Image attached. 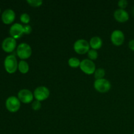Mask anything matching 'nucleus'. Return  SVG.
Instances as JSON below:
<instances>
[{"label":"nucleus","instance_id":"a878e982","mask_svg":"<svg viewBox=\"0 0 134 134\" xmlns=\"http://www.w3.org/2000/svg\"><path fill=\"white\" fill-rule=\"evenodd\" d=\"M1 9H0V13H1Z\"/></svg>","mask_w":134,"mask_h":134},{"label":"nucleus","instance_id":"39448f33","mask_svg":"<svg viewBox=\"0 0 134 134\" xmlns=\"http://www.w3.org/2000/svg\"><path fill=\"white\" fill-rule=\"evenodd\" d=\"M20 101L16 96H10L6 99L5 107L6 109L10 113H16L18 111L20 108Z\"/></svg>","mask_w":134,"mask_h":134},{"label":"nucleus","instance_id":"aec40b11","mask_svg":"<svg viewBox=\"0 0 134 134\" xmlns=\"http://www.w3.org/2000/svg\"><path fill=\"white\" fill-rule=\"evenodd\" d=\"M20 20L22 23L25 24V25H27L30 22V16L27 13H22L20 16Z\"/></svg>","mask_w":134,"mask_h":134},{"label":"nucleus","instance_id":"6ab92c4d","mask_svg":"<svg viewBox=\"0 0 134 134\" xmlns=\"http://www.w3.org/2000/svg\"><path fill=\"white\" fill-rule=\"evenodd\" d=\"M26 2L33 7H39L43 5V3L42 0H27Z\"/></svg>","mask_w":134,"mask_h":134},{"label":"nucleus","instance_id":"f03ea898","mask_svg":"<svg viewBox=\"0 0 134 134\" xmlns=\"http://www.w3.org/2000/svg\"><path fill=\"white\" fill-rule=\"evenodd\" d=\"M18 62L15 56L10 54L5 58L4 60V67L5 71L9 74L14 73L18 69Z\"/></svg>","mask_w":134,"mask_h":134},{"label":"nucleus","instance_id":"ddd939ff","mask_svg":"<svg viewBox=\"0 0 134 134\" xmlns=\"http://www.w3.org/2000/svg\"><path fill=\"white\" fill-rule=\"evenodd\" d=\"M114 18L120 23H124L128 21L130 18L129 13L125 9H118L114 12Z\"/></svg>","mask_w":134,"mask_h":134},{"label":"nucleus","instance_id":"20e7f679","mask_svg":"<svg viewBox=\"0 0 134 134\" xmlns=\"http://www.w3.org/2000/svg\"><path fill=\"white\" fill-rule=\"evenodd\" d=\"M94 87L96 91L99 93H106L111 88V84L106 79L95 80L94 82Z\"/></svg>","mask_w":134,"mask_h":134},{"label":"nucleus","instance_id":"dca6fc26","mask_svg":"<svg viewBox=\"0 0 134 134\" xmlns=\"http://www.w3.org/2000/svg\"><path fill=\"white\" fill-rule=\"evenodd\" d=\"M81 62L79 59L76 57H71L68 60V65L72 68H77L80 67Z\"/></svg>","mask_w":134,"mask_h":134},{"label":"nucleus","instance_id":"412c9836","mask_svg":"<svg viewBox=\"0 0 134 134\" xmlns=\"http://www.w3.org/2000/svg\"><path fill=\"white\" fill-rule=\"evenodd\" d=\"M31 108L35 111L40 110V109L41 108V102L37 100L34 101L31 103Z\"/></svg>","mask_w":134,"mask_h":134},{"label":"nucleus","instance_id":"bb28decb","mask_svg":"<svg viewBox=\"0 0 134 134\" xmlns=\"http://www.w3.org/2000/svg\"><path fill=\"white\" fill-rule=\"evenodd\" d=\"M132 134H134V131H133V133H132Z\"/></svg>","mask_w":134,"mask_h":134},{"label":"nucleus","instance_id":"423d86ee","mask_svg":"<svg viewBox=\"0 0 134 134\" xmlns=\"http://www.w3.org/2000/svg\"><path fill=\"white\" fill-rule=\"evenodd\" d=\"M34 98L35 100L43 102L48 98L50 96V90L47 86H40L37 87L34 92Z\"/></svg>","mask_w":134,"mask_h":134},{"label":"nucleus","instance_id":"2eb2a0df","mask_svg":"<svg viewBox=\"0 0 134 134\" xmlns=\"http://www.w3.org/2000/svg\"><path fill=\"white\" fill-rule=\"evenodd\" d=\"M18 69L22 74H26L27 73H28L29 70H30V66H29L28 63L26 60H20L18 62Z\"/></svg>","mask_w":134,"mask_h":134},{"label":"nucleus","instance_id":"4be33fe9","mask_svg":"<svg viewBox=\"0 0 134 134\" xmlns=\"http://www.w3.org/2000/svg\"><path fill=\"white\" fill-rule=\"evenodd\" d=\"M128 5V1L127 0H120L118 1V7L120 9H125Z\"/></svg>","mask_w":134,"mask_h":134},{"label":"nucleus","instance_id":"b1692460","mask_svg":"<svg viewBox=\"0 0 134 134\" xmlns=\"http://www.w3.org/2000/svg\"><path fill=\"white\" fill-rule=\"evenodd\" d=\"M128 47L131 51L134 52V39H132L128 43Z\"/></svg>","mask_w":134,"mask_h":134},{"label":"nucleus","instance_id":"393cba45","mask_svg":"<svg viewBox=\"0 0 134 134\" xmlns=\"http://www.w3.org/2000/svg\"><path fill=\"white\" fill-rule=\"evenodd\" d=\"M132 14L134 16V7L132 9Z\"/></svg>","mask_w":134,"mask_h":134},{"label":"nucleus","instance_id":"0eeeda50","mask_svg":"<svg viewBox=\"0 0 134 134\" xmlns=\"http://www.w3.org/2000/svg\"><path fill=\"white\" fill-rule=\"evenodd\" d=\"M80 69L86 75H91L95 72L96 68L94 62L88 59H84L81 62L80 64Z\"/></svg>","mask_w":134,"mask_h":134},{"label":"nucleus","instance_id":"7ed1b4c3","mask_svg":"<svg viewBox=\"0 0 134 134\" xmlns=\"http://www.w3.org/2000/svg\"><path fill=\"white\" fill-rule=\"evenodd\" d=\"M90 47L89 42L83 39L76 41L73 44V50L78 54H85L90 51Z\"/></svg>","mask_w":134,"mask_h":134},{"label":"nucleus","instance_id":"9d476101","mask_svg":"<svg viewBox=\"0 0 134 134\" xmlns=\"http://www.w3.org/2000/svg\"><path fill=\"white\" fill-rule=\"evenodd\" d=\"M1 47L3 51L7 53L13 52L16 47V41L11 37H7L3 41Z\"/></svg>","mask_w":134,"mask_h":134},{"label":"nucleus","instance_id":"4468645a","mask_svg":"<svg viewBox=\"0 0 134 134\" xmlns=\"http://www.w3.org/2000/svg\"><path fill=\"white\" fill-rule=\"evenodd\" d=\"M90 47L91 49H94L97 51L98 49H100L103 45V41L102 38L99 36H94L90 39L89 41Z\"/></svg>","mask_w":134,"mask_h":134},{"label":"nucleus","instance_id":"6e6552de","mask_svg":"<svg viewBox=\"0 0 134 134\" xmlns=\"http://www.w3.org/2000/svg\"><path fill=\"white\" fill-rule=\"evenodd\" d=\"M18 98L22 103L26 104L30 103L31 102H33L34 100V93L29 89H22L18 92Z\"/></svg>","mask_w":134,"mask_h":134},{"label":"nucleus","instance_id":"5701e85b","mask_svg":"<svg viewBox=\"0 0 134 134\" xmlns=\"http://www.w3.org/2000/svg\"><path fill=\"white\" fill-rule=\"evenodd\" d=\"M32 32V27L30 25L27 24L24 26V34L26 35H29Z\"/></svg>","mask_w":134,"mask_h":134},{"label":"nucleus","instance_id":"f257e3e1","mask_svg":"<svg viewBox=\"0 0 134 134\" xmlns=\"http://www.w3.org/2000/svg\"><path fill=\"white\" fill-rule=\"evenodd\" d=\"M16 54L21 60H27L32 54L31 46L26 43H20L16 48Z\"/></svg>","mask_w":134,"mask_h":134},{"label":"nucleus","instance_id":"a211bd4d","mask_svg":"<svg viewBox=\"0 0 134 134\" xmlns=\"http://www.w3.org/2000/svg\"><path fill=\"white\" fill-rule=\"evenodd\" d=\"M87 56L88 57L89 60H92V61H94V60H96L98 58V52L96 50L90 49V51L88 52Z\"/></svg>","mask_w":134,"mask_h":134},{"label":"nucleus","instance_id":"f8f14e48","mask_svg":"<svg viewBox=\"0 0 134 134\" xmlns=\"http://www.w3.org/2000/svg\"><path fill=\"white\" fill-rule=\"evenodd\" d=\"M16 14L13 9H8L4 10L1 14V20L5 24H10L14 21Z\"/></svg>","mask_w":134,"mask_h":134},{"label":"nucleus","instance_id":"1a4fd4ad","mask_svg":"<svg viewBox=\"0 0 134 134\" xmlns=\"http://www.w3.org/2000/svg\"><path fill=\"white\" fill-rule=\"evenodd\" d=\"M111 43L116 47L121 46L125 41V35L122 31L120 30H115L111 33Z\"/></svg>","mask_w":134,"mask_h":134},{"label":"nucleus","instance_id":"f3484780","mask_svg":"<svg viewBox=\"0 0 134 134\" xmlns=\"http://www.w3.org/2000/svg\"><path fill=\"white\" fill-rule=\"evenodd\" d=\"M94 75L96 80L103 79L104 78L105 75V71L104 70V69H103V68H98V69H96Z\"/></svg>","mask_w":134,"mask_h":134},{"label":"nucleus","instance_id":"9b49d317","mask_svg":"<svg viewBox=\"0 0 134 134\" xmlns=\"http://www.w3.org/2000/svg\"><path fill=\"white\" fill-rule=\"evenodd\" d=\"M9 34L11 37L14 39H20L24 35V26L19 23H15L12 25L9 30Z\"/></svg>","mask_w":134,"mask_h":134}]
</instances>
